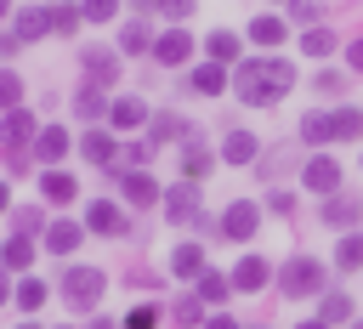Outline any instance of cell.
Segmentation results:
<instances>
[{
	"instance_id": "54",
	"label": "cell",
	"mask_w": 363,
	"mask_h": 329,
	"mask_svg": "<svg viewBox=\"0 0 363 329\" xmlns=\"http://www.w3.org/2000/svg\"><path fill=\"white\" fill-rule=\"evenodd\" d=\"M352 329H363V318H357V323H352Z\"/></svg>"
},
{
	"instance_id": "31",
	"label": "cell",
	"mask_w": 363,
	"mask_h": 329,
	"mask_svg": "<svg viewBox=\"0 0 363 329\" xmlns=\"http://www.w3.org/2000/svg\"><path fill=\"white\" fill-rule=\"evenodd\" d=\"M51 28V17L45 11H17V40H40Z\"/></svg>"
},
{
	"instance_id": "46",
	"label": "cell",
	"mask_w": 363,
	"mask_h": 329,
	"mask_svg": "<svg viewBox=\"0 0 363 329\" xmlns=\"http://www.w3.org/2000/svg\"><path fill=\"white\" fill-rule=\"evenodd\" d=\"M159 6H164V11H170V17H187V11H193V6H199V0H159Z\"/></svg>"
},
{
	"instance_id": "47",
	"label": "cell",
	"mask_w": 363,
	"mask_h": 329,
	"mask_svg": "<svg viewBox=\"0 0 363 329\" xmlns=\"http://www.w3.org/2000/svg\"><path fill=\"white\" fill-rule=\"evenodd\" d=\"M204 329H238V323H233L227 312H216V318H204Z\"/></svg>"
},
{
	"instance_id": "49",
	"label": "cell",
	"mask_w": 363,
	"mask_h": 329,
	"mask_svg": "<svg viewBox=\"0 0 363 329\" xmlns=\"http://www.w3.org/2000/svg\"><path fill=\"white\" fill-rule=\"evenodd\" d=\"M0 210H11V193H6V182H0Z\"/></svg>"
},
{
	"instance_id": "30",
	"label": "cell",
	"mask_w": 363,
	"mask_h": 329,
	"mask_svg": "<svg viewBox=\"0 0 363 329\" xmlns=\"http://www.w3.org/2000/svg\"><path fill=\"white\" fill-rule=\"evenodd\" d=\"M170 318H176L182 329H193V323H204V301H199V295H182V301L170 306Z\"/></svg>"
},
{
	"instance_id": "13",
	"label": "cell",
	"mask_w": 363,
	"mask_h": 329,
	"mask_svg": "<svg viewBox=\"0 0 363 329\" xmlns=\"http://www.w3.org/2000/svg\"><path fill=\"white\" fill-rule=\"evenodd\" d=\"M79 153H85L91 164H108V170H119V164H113V159H119V147H113V136H108V130H85V136H79Z\"/></svg>"
},
{
	"instance_id": "42",
	"label": "cell",
	"mask_w": 363,
	"mask_h": 329,
	"mask_svg": "<svg viewBox=\"0 0 363 329\" xmlns=\"http://www.w3.org/2000/svg\"><path fill=\"white\" fill-rule=\"evenodd\" d=\"M267 210H278V216H289V210H295V193H284V187H272V199H267Z\"/></svg>"
},
{
	"instance_id": "8",
	"label": "cell",
	"mask_w": 363,
	"mask_h": 329,
	"mask_svg": "<svg viewBox=\"0 0 363 329\" xmlns=\"http://www.w3.org/2000/svg\"><path fill=\"white\" fill-rule=\"evenodd\" d=\"M79 62H85V79H91V85H113V79H119V57L102 51V45H85Z\"/></svg>"
},
{
	"instance_id": "28",
	"label": "cell",
	"mask_w": 363,
	"mask_h": 329,
	"mask_svg": "<svg viewBox=\"0 0 363 329\" xmlns=\"http://www.w3.org/2000/svg\"><path fill=\"white\" fill-rule=\"evenodd\" d=\"M335 45H340V40H335V28H323V23H318V28H306V34H301V51H306V57H329V51H335Z\"/></svg>"
},
{
	"instance_id": "44",
	"label": "cell",
	"mask_w": 363,
	"mask_h": 329,
	"mask_svg": "<svg viewBox=\"0 0 363 329\" xmlns=\"http://www.w3.org/2000/svg\"><path fill=\"white\" fill-rule=\"evenodd\" d=\"M34 227H40V210H17V233H23V238H28V233H34Z\"/></svg>"
},
{
	"instance_id": "15",
	"label": "cell",
	"mask_w": 363,
	"mask_h": 329,
	"mask_svg": "<svg viewBox=\"0 0 363 329\" xmlns=\"http://www.w3.org/2000/svg\"><path fill=\"white\" fill-rule=\"evenodd\" d=\"M255 153H261V142H255L250 130H227V142H221V159H227V164H250Z\"/></svg>"
},
{
	"instance_id": "52",
	"label": "cell",
	"mask_w": 363,
	"mask_h": 329,
	"mask_svg": "<svg viewBox=\"0 0 363 329\" xmlns=\"http://www.w3.org/2000/svg\"><path fill=\"white\" fill-rule=\"evenodd\" d=\"M6 11H11V0H0V17H6Z\"/></svg>"
},
{
	"instance_id": "40",
	"label": "cell",
	"mask_w": 363,
	"mask_h": 329,
	"mask_svg": "<svg viewBox=\"0 0 363 329\" xmlns=\"http://www.w3.org/2000/svg\"><path fill=\"white\" fill-rule=\"evenodd\" d=\"M119 11V0H79V17H91V23H108Z\"/></svg>"
},
{
	"instance_id": "43",
	"label": "cell",
	"mask_w": 363,
	"mask_h": 329,
	"mask_svg": "<svg viewBox=\"0 0 363 329\" xmlns=\"http://www.w3.org/2000/svg\"><path fill=\"white\" fill-rule=\"evenodd\" d=\"M318 11H323L318 0H295V17H301V23H318Z\"/></svg>"
},
{
	"instance_id": "23",
	"label": "cell",
	"mask_w": 363,
	"mask_h": 329,
	"mask_svg": "<svg viewBox=\"0 0 363 329\" xmlns=\"http://www.w3.org/2000/svg\"><path fill=\"white\" fill-rule=\"evenodd\" d=\"M335 272H363V233H346L335 244Z\"/></svg>"
},
{
	"instance_id": "26",
	"label": "cell",
	"mask_w": 363,
	"mask_h": 329,
	"mask_svg": "<svg viewBox=\"0 0 363 329\" xmlns=\"http://www.w3.org/2000/svg\"><path fill=\"white\" fill-rule=\"evenodd\" d=\"M45 244H51L57 255H74V250H79V221H51V227H45Z\"/></svg>"
},
{
	"instance_id": "16",
	"label": "cell",
	"mask_w": 363,
	"mask_h": 329,
	"mask_svg": "<svg viewBox=\"0 0 363 329\" xmlns=\"http://www.w3.org/2000/svg\"><path fill=\"white\" fill-rule=\"evenodd\" d=\"M85 227H91V233H125V216H119V204L96 199V204L85 210Z\"/></svg>"
},
{
	"instance_id": "9",
	"label": "cell",
	"mask_w": 363,
	"mask_h": 329,
	"mask_svg": "<svg viewBox=\"0 0 363 329\" xmlns=\"http://www.w3.org/2000/svg\"><path fill=\"white\" fill-rule=\"evenodd\" d=\"M318 216H323V227H357V216H363V204H357L352 193H329Z\"/></svg>"
},
{
	"instance_id": "22",
	"label": "cell",
	"mask_w": 363,
	"mask_h": 329,
	"mask_svg": "<svg viewBox=\"0 0 363 329\" xmlns=\"http://www.w3.org/2000/svg\"><path fill=\"white\" fill-rule=\"evenodd\" d=\"M318 318H323L329 329H335V323H352V295H346V289H329V295L318 301Z\"/></svg>"
},
{
	"instance_id": "27",
	"label": "cell",
	"mask_w": 363,
	"mask_h": 329,
	"mask_svg": "<svg viewBox=\"0 0 363 329\" xmlns=\"http://www.w3.org/2000/svg\"><path fill=\"white\" fill-rule=\"evenodd\" d=\"M34 261V238H23V233H11L6 238V250H0V267H11V272H23Z\"/></svg>"
},
{
	"instance_id": "20",
	"label": "cell",
	"mask_w": 363,
	"mask_h": 329,
	"mask_svg": "<svg viewBox=\"0 0 363 329\" xmlns=\"http://www.w3.org/2000/svg\"><path fill=\"white\" fill-rule=\"evenodd\" d=\"M40 193H45L51 204H68V199L79 193V182H74L68 170H45V176H40Z\"/></svg>"
},
{
	"instance_id": "51",
	"label": "cell",
	"mask_w": 363,
	"mask_h": 329,
	"mask_svg": "<svg viewBox=\"0 0 363 329\" xmlns=\"http://www.w3.org/2000/svg\"><path fill=\"white\" fill-rule=\"evenodd\" d=\"M0 306H6V272H0Z\"/></svg>"
},
{
	"instance_id": "34",
	"label": "cell",
	"mask_w": 363,
	"mask_h": 329,
	"mask_svg": "<svg viewBox=\"0 0 363 329\" xmlns=\"http://www.w3.org/2000/svg\"><path fill=\"white\" fill-rule=\"evenodd\" d=\"M227 295H233V278H221V272L199 278V301H227Z\"/></svg>"
},
{
	"instance_id": "38",
	"label": "cell",
	"mask_w": 363,
	"mask_h": 329,
	"mask_svg": "<svg viewBox=\"0 0 363 329\" xmlns=\"http://www.w3.org/2000/svg\"><path fill=\"white\" fill-rule=\"evenodd\" d=\"M176 136H187V125H182L176 113H159V119H153V142H176Z\"/></svg>"
},
{
	"instance_id": "6",
	"label": "cell",
	"mask_w": 363,
	"mask_h": 329,
	"mask_svg": "<svg viewBox=\"0 0 363 329\" xmlns=\"http://www.w3.org/2000/svg\"><path fill=\"white\" fill-rule=\"evenodd\" d=\"M301 182H306V193H340V164L329 159V153H312L306 164H301Z\"/></svg>"
},
{
	"instance_id": "55",
	"label": "cell",
	"mask_w": 363,
	"mask_h": 329,
	"mask_svg": "<svg viewBox=\"0 0 363 329\" xmlns=\"http://www.w3.org/2000/svg\"><path fill=\"white\" fill-rule=\"evenodd\" d=\"M23 329H34V323H23Z\"/></svg>"
},
{
	"instance_id": "17",
	"label": "cell",
	"mask_w": 363,
	"mask_h": 329,
	"mask_svg": "<svg viewBox=\"0 0 363 329\" xmlns=\"http://www.w3.org/2000/svg\"><path fill=\"white\" fill-rule=\"evenodd\" d=\"M193 91H199V96H221V91H227V68H221V62H199V68H193Z\"/></svg>"
},
{
	"instance_id": "12",
	"label": "cell",
	"mask_w": 363,
	"mask_h": 329,
	"mask_svg": "<svg viewBox=\"0 0 363 329\" xmlns=\"http://www.w3.org/2000/svg\"><path fill=\"white\" fill-rule=\"evenodd\" d=\"M108 125H113V130H142V125H147V108H142V96H119V102L108 108Z\"/></svg>"
},
{
	"instance_id": "41",
	"label": "cell",
	"mask_w": 363,
	"mask_h": 329,
	"mask_svg": "<svg viewBox=\"0 0 363 329\" xmlns=\"http://www.w3.org/2000/svg\"><path fill=\"white\" fill-rule=\"evenodd\" d=\"M17 102H23V79H17V74H0V108L11 113Z\"/></svg>"
},
{
	"instance_id": "32",
	"label": "cell",
	"mask_w": 363,
	"mask_h": 329,
	"mask_svg": "<svg viewBox=\"0 0 363 329\" xmlns=\"http://www.w3.org/2000/svg\"><path fill=\"white\" fill-rule=\"evenodd\" d=\"M147 45H153L147 23H130V28H119V51H130V57H136V51H147Z\"/></svg>"
},
{
	"instance_id": "50",
	"label": "cell",
	"mask_w": 363,
	"mask_h": 329,
	"mask_svg": "<svg viewBox=\"0 0 363 329\" xmlns=\"http://www.w3.org/2000/svg\"><path fill=\"white\" fill-rule=\"evenodd\" d=\"M91 329H113V323H108V318H96V323H91Z\"/></svg>"
},
{
	"instance_id": "10",
	"label": "cell",
	"mask_w": 363,
	"mask_h": 329,
	"mask_svg": "<svg viewBox=\"0 0 363 329\" xmlns=\"http://www.w3.org/2000/svg\"><path fill=\"white\" fill-rule=\"evenodd\" d=\"M267 278H272V267H267V255H244V261L233 267V289H244V295H255V289H267Z\"/></svg>"
},
{
	"instance_id": "7",
	"label": "cell",
	"mask_w": 363,
	"mask_h": 329,
	"mask_svg": "<svg viewBox=\"0 0 363 329\" xmlns=\"http://www.w3.org/2000/svg\"><path fill=\"white\" fill-rule=\"evenodd\" d=\"M153 57H159L164 68H176V62H187V57H193V34H187V28H164V34L153 40Z\"/></svg>"
},
{
	"instance_id": "37",
	"label": "cell",
	"mask_w": 363,
	"mask_h": 329,
	"mask_svg": "<svg viewBox=\"0 0 363 329\" xmlns=\"http://www.w3.org/2000/svg\"><path fill=\"white\" fill-rule=\"evenodd\" d=\"M79 113H85V119H102V113H108V102H102V85H85V91H79Z\"/></svg>"
},
{
	"instance_id": "18",
	"label": "cell",
	"mask_w": 363,
	"mask_h": 329,
	"mask_svg": "<svg viewBox=\"0 0 363 329\" xmlns=\"http://www.w3.org/2000/svg\"><path fill=\"white\" fill-rule=\"evenodd\" d=\"M34 153H40L45 164H57V159L68 153V130H62V125H45V130L34 136Z\"/></svg>"
},
{
	"instance_id": "29",
	"label": "cell",
	"mask_w": 363,
	"mask_h": 329,
	"mask_svg": "<svg viewBox=\"0 0 363 329\" xmlns=\"http://www.w3.org/2000/svg\"><path fill=\"white\" fill-rule=\"evenodd\" d=\"M11 301H17V306H23V312H40V306H45V284H40V278H23V284H17V295H11Z\"/></svg>"
},
{
	"instance_id": "19",
	"label": "cell",
	"mask_w": 363,
	"mask_h": 329,
	"mask_svg": "<svg viewBox=\"0 0 363 329\" xmlns=\"http://www.w3.org/2000/svg\"><path fill=\"white\" fill-rule=\"evenodd\" d=\"M210 170H216V159H210L199 142H187V147H182V182H204Z\"/></svg>"
},
{
	"instance_id": "48",
	"label": "cell",
	"mask_w": 363,
	"mask_h": 329,
	"mask_svg": "<svg viewBox=\"0 0 363 329\" xmlns=\"http://www.w3.org/2000/svg\"><path fill=\"white\" fill-rule=\"evenodd\" d=\"M295 329H329V323H323V318H306V323H295Z\"/></svg>"
},
{
	"instance_id": "14",
	"label": "cell",
	"mask_w": 363,
	"mask_h": 329,
	"mask_svg": "<svg viewBox=\"0 0 363 329\" xmlns=\"http://www.w3.org/2000/svg\"><path fill=\"white\" fill-rule=\"evenodd\" d=\"M164 216H170V221H193V216H199V187H193V182L170 187V193H164Z\"/></svg>"
},
{
	"instance_id": "3",
	"label": "cell",
	"mask_w": 363,
	"mask_h": 329,
	"mask_svg": "<svg viewBox=\"0 0 363 329\" xmlns=\"http://www.w3.org/2000/svg\"><path fill=\"white\" fill-rule=\"evenodd\" d=\"M278 295H289V301L323 295V261H318V255H289V261L278 267Z\"/></svg>"
},
{
	"instance_id": "5",
	"label": "cell",
	"mask_w": 363,
	"mask_h": 329,
	"mask_svg": "<svg viewBox=\"0 0 363 329\" xmlns=\"http://www.w3.org/2000/svg\"><path fill=\"white\" fill-rule=\"evenodd\" d=\"M255 227H261V210H255L250 199H233V204L221 210V221H216V233H221V238H238V244L255 238Z\"/></svg>"
},
{
	"instance_id": "24",
	"label": "cell",
	"mask_w": 363,
	"mask_h": 329,
	"mask_svg": "<svg viewBox=\"0 0 363 329\" xmlns=\"http://www.w3.org/2000/svg\"><path fill=\"white\" fill-rule=\"evenodd\" d=\"M284 34H289V23H284V17H272V11L250 23V40H255V45H284Z\"/></svg>"
},
{
	"instance_id": "33",
	"label": "cell",
	"mask_w": 363,
	"mask_h": 329,
	"mask_svg": "<svg viewBox=\"0 0 363 329\" xmlns=\"http://www.w3.org/2000/svg\"><path fill=\"white\" fill-rule=\"evenodd\" d=\"M210 57H216V62H238V34L216 28V34H210Z\"/></svg>"
},
{
	"instance_id": "53",
	"label": "cell",
	"mask_w": 363,
	"mask_h": 329,
	"mask_svg": "<svg viewBox=\"0 0 363 329\" xmlns=\"http://www.w3.org/2000/svg\"><path fill=\"white\" fill-rule=\"evenodd\" d=\"M278 6H295V0H278Z\"/></svg>"
},
{
	"instance_id": "1",
	"label": "cell",
	"mask_w": 363,
	"mask_h": 329,
	"mask_svg": "<svg viewBox=\"0 0 363 329\" xmlns=\"http://www.w3.org/2000/svg\"><path fill=\"white\" fill-rule=\"evenodd\" d=\"M289 85H295V68H289L284 57H255V62H244V68L233 74L238 102H250V108H272Z\"/></svg>"
},
{
	"instance_id": "35",
	"label": "cell",
	"mask_w": 363,
	"mask_h": 329,
	"mask_svg": "<svg viewBox=\"0 0 363 329\" xmlns=\"http://www.w3.org/2000/svg\"><path fill=\"white\" fill-rule=\"evenodd\" d=\"M45 17H51V34H74V23H79V6H51Z\"/></svg>"
},
{
	"instance_id": "36",
	"label": "cell",
	"mask_w": 363,
	"mask_h": 329,
	"mask_svg": "<svg viewBox=\"0 0 363 329\" xmlns=\"http://www.w3.org/2000/svg\"><path fill=\"white\" fill-rule=\"evenodd\" d=\"M312 91H318V96H340V91H346V74L323 68V74H312Z\"/></svg>"
},
{
	"instance_id": "39",
	"label": "cell",
	"mask_w": 363,
	"mask_h": 329,
	"mask_svg": "<svg viewBox=\"0 0 363 329\" xmlns=\"http://www.w3.org/2000/svg\"><path fill=\"white\" fill-rule=\"evenodd\" d=\"M153 323H159V306H147V301L125 312V329H153Z\"/></svg>"
},
{
	"instance_id": "21",
	"label": "cell",
	"mask_w": 363,
	"mask_h": 329,
	"mask_svg": "<svg viewBox=\"0 0 363 329\" xmlns=\"http://www.w3.org/2000/svg\"><path fill=\"white\" fill-rule=\"evenodd\" d=\"M170 272H176V278H204V250H199V244H176Z\"/></svg>"
},
{
	"instance_id": "11",
	"label": "cell",
	"mask_w": 363,
	"mask_h": 329,
	"mask_svg": "<svg viewBox=\"0 0 363 329\" xmlns=\"http://www.w3.org/2000/svg\"><path fill=\"white\" fill-rule=\"evenodd\" d=\"M34 136H40V130H34V113H28V108H11V113L0 119V142H6V147H23V142H34Z\"/></svg>"
},
{
	"instance_id": "45",
	"label": "cell",
	"mask_w": 363,
	"mask_h": 329,
	"mask_svg": "<svg viewBox=\"0 0 363 329\" xmlns=\"http://www.w3.org/2000/svg\"><path fill=\"white\" fill-rule=\"evenodd\" d=\"M346 62H352V74H363V34L346 45Z\"/></svg>"
},
{
	"instance_id": "2",
	"label": "cell",
	"mask_w": 363,
	"mask_h": 329,
	"mask_svg": "<svg viewBox=\"0 0 363 329\" xmlns=\"http://www.w3.org/2000/svg\"><path fill=\"white\" fill-rule=\"evenodd\" d=\"M301 136L306 142H318V147H329V142H357L363 136V113L357 108H312L306 119H301Z\"/></svg>"
},
{
	"instance_id": "4",
	"label": "cell",
	"mask_w": 363,
	"mask_h": 329,
	"mask_svg": "<svg viewBox=\"0 0 363 329\" xmlns=\"http://www.w3.org/2000/svg\"><path fill=\"white\" fill-rule=\"evenodd\" d=\"M102 284H108V278H102L96 267H68V272H62V295H68V306H79V312H91V306L102 301Z\"/></svg>"
},
{
	"instance_id": "25",
	"label": "cell",
	"mask_w": 363,
	"mask_h": 329,
	"mask_svg": "<svg viewBox=\"0 0 363 329\" xmlns=\"http://www.w3.org/2000/svg\"><path fill=\"white\" fill-rule=\"evenodd\" d=\"M125 199H130V204H153V199H164V193H159V182H153L147 170H130V176H125Z\"/></svg>"
}]
</instances>
